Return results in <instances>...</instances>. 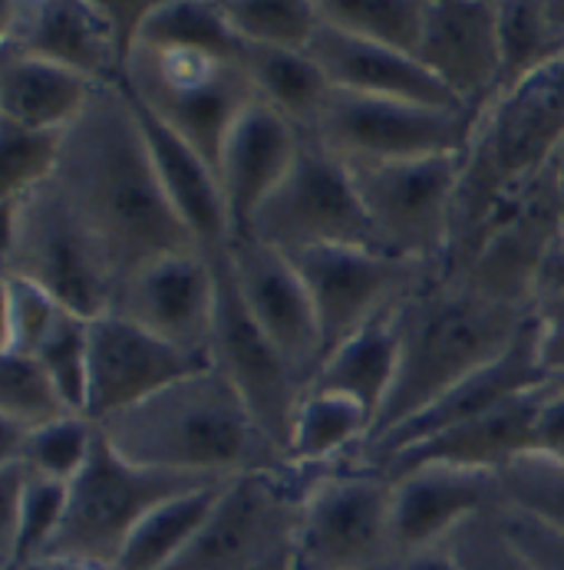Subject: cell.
<instances>
[{
  "label": "cell",
  "mask_w": 564,
  "mask_h": 570,
  "mask_svg": "<svg viewBox=\"0 0 564 570\" xmlns=\"http://www.w3.org/2000/svg\"><path fill=\"white\" fill-rule=\"evenodd\" d=\"M308 53L314 57V63L321 67L330 86L340 92L403 99V102H419V106L469 112L412 53L350 37L323 20Z\"/></svg>",
  "instance_id": "d4e9b609"
},
{
  "label": "cell",
  "mask_w": 564,
  "mask_h": 570,
  "mask_svg": "<svg viewBox=\"0 0 564 570\" xmlns=\"http://www.w3.org/2000/svg\"><path fill=\"white\" fill-rule=\"evenodd\" d=\"M218 271V314L212 333V366L235 386V393L271 435V442L288 455L291 425L304 400V383L294 376L278 346L264 336V330L251 321L242 294L235 287V274L228 254L215 261Z\"/></svg>",
  "instance_id": "9a60e30c"
},
{
  "label": "cell",
  "mask_w": 564,
  "mask_h": 570,
  "mask_svg": "<svg viewBox=\"0 0 564 570\" xmlns=\"http://www.w3.org/2000/svg\"><path fill=\"white\" fill-rule=\"evenodd\" d=\"M67 132L27 129L0 119V205L47 185L60 165Z\"/></svg>",
  "instance_id": "ab89813d"
},
{
  "label": "cell",
  "mask_w": 564,
  "mask_h": 570,
  "mask_svg": "<svg viewBox=\"0 0 564 570\" xmlns=\"http://www.w3.org/2000/svg\"><path fill=\"white\" fill-rule=\"evenodd\" d=\"M271 570H301L298 564H294V558L291 561H284V564H278V568H271Z\"/></svg>",
  "instance_id": "816d5d0a"
},
{
  "label": "cell",
  "mask_w": 564,
  "mask_h": 570,
  "mask_svg": "<svg viewBox=\"0 0 564 570\" xmlns=\"http://www.w3.org/2000/svg\"><path fill=\"white\" fill-rule=\"evenodd\" d=\"M370 429H373L370 412L353 403L350 396L308 390L291 425L288 459L298 472L337 469L367 445Z\"/></svg>",
  "instance_id": "4dcf8cb0"
},
{
  "label": "cell",
  "mask_w": 564,
  "mask_h": 570,
  "mask_svg": "<svg viewBox=\"0 0 564 570\" xmlns=\"http://www.w3.org/2000/svg\"><path fill=\"white\" fill-rule=\"evenodd\" d=\"M387 570H463L459 561L453 558V551L443 544V548H426V551H412L397 558Z\"/></svg>",
  "instance_id": "c3c4849f"
},
{
  "label": "cell",
  "mask_w": 564,
  "mask_h": 570,
  "mask_svg": "<svg viewBox=\"0 0 564 570\" xmlns=\"http://www.w3.org/2000/svg\"><path fill=\"white\" fill-rule=\"evenodd\" d=\"M466 153L422 159H343L387 250L439 267Z\"/></svg>",
  "instance_id": "30bf717a"
},
{
  "label": "cell",
  "mask_w": 564,
  "mask_h": 570,
  "mask_svg": "<svg viewBox=\"0 0 564 570\" xmlns=\"http://www.w3.org/2000/svg\"><path fill=\"white\" fill-rule=\"evenodd\" d=\"M528 321L532 307L495 301L466 281L432 274V281L400 311V376L363 449L505 356Z\"/></svg>",
  "instance_id": "3957f363"
},
{
  "label": "cell",
  "mask_w": 564,
  "mask_h": 570,
  "mask_svg": "<svg viewBox=\"0 0 564 570\" xmlns=\"http://www.w3.org/2000/svg\"><path fill=\"white\" fill-rule=\"evenodd\" d=\"M3 274L37 284L86 321L103 317L116 294L103 247L54 178L3 202Z\"/></svg>",
  "instance_id": "5b68a950"
},
{
  "label": "cell",
  "mask_w": 564,
  "mask_h": 570,
  "mask_svg": "<svg viewBox=\"0 0 564 570\" xmlns=\"http://www.w3.org/2000/svg\"><path fill=\"white\" fill-rule=\"evenodd\" d=\"M446 548L453 551V558L459 561L463 570H535L528 554L508 534L498 504H492V508H485L483 514L469 518L446 541Z\"/></svg>",
  "instance_id": "b9f144b4"
},
{
  "label": "cell",
  "mask_w": 564,
  "mask_h": 570,
  "mask_svg": "<svg viewBox=\"0 0 564 570\" xmlns=\"http://www.w3.org/2000/svg\"><path fill=\"white\" fill-rule=\"evenodd\" d=\"M393 482L363 465L308 472L298 504L294 564L301 570H387L393 564Z\"/></svg>",
  "instance_id": "8992f818"
},
{
  "label": "cell",
  "mask_w": 564,
  "mask_h": 570,
  "mask_svg": "<svg viewBox=\"0 0 564 570\" xmlns=\"http://www.w3.org/2000/svg\"><path fill=\"white\" fill-rule=\"evenodd\" d=\"M0 47L50 60L93 82L126 80L99 0H7L0 7Z\"/></svg>",
  "instance_id": "ffe728a7"
},
{
  "label": "cell",
  "mask_w": 564,
  "mask_h": 570,
  "mask_svg": "<svg viewBox=\"0 0 564 570\" xmlns=\"http://www.w3.org/2000/svg\"><path fill=\"white\" fill-rule=\"evenodd\" d=\"M323 23L416 57L426 30L429 0H318Z\"/></svg>",
  "instance_id": "d590c367"
},
{
  "label": "cell",
  "mask_w": 564,
  "mask_h": 570,
  "mask_svg": "<svg viewBox=\"0 0 564 570\" xmlns=\"http://www.w3.org/2000/svg\"><path fill=\"white\" fill-rule=\"evenodd\" d=\"M564 136V60L498 92L476 119L473 142L459 175L449 245L436 267L456 277L473 261L488 222L502 202L525 181L545 175Z\"/></svg>",
  "instance_id": "277c9868"
},
{
  "label": "cell",
  "mask_w": 564,
  "mask_h": 570,
  "mask_svg": "<svg viewBox=\"0 0 564 570\" xmlns=\"http://www.w3.org/2000/svg\"><path fill=\"white\" fill-rule=\"evenodd\" d=\"M552 380H558V376H552L542 366L535 321H528L525 333L512 343V350L505 356H498L495 363H488L479 373H473L469 380H463L436 406L419 412L416 419H409L400 429H393L390 435H383L380 442H373L370 449H363L360 455H353L350 465L377 469L380 462H387L393 452H400L406 445H412L419 439H429V435H436L443 429H453L459 422H469V419H476L483 412L505 406V403H512V400H518V396H525L532 390H542Z\"/></svg>",
  "instance_id": "7402d4cb"
},
{
  "label": "cell",
  "mask_w": 564,
  "mask_h": 570,
  "mask_svg": "<svg viewBox=\"0 0 564 570\" xmlns=\"http://www.w3.org/2000/svg\"><path fill=\"white\" fill-rule=\"evenodd\" d=\"M390 482V528L397 558L426 548H443L469 518L498 504V475L479 469L419 465Z\"/></svg>",
  "instance_id": "603a6c76"
},
{
  "label": "cell",
  "mask_w": 564,
  "mask_h": 570,
  "mask_svg": "<svg viewBox=\"0 0 564 570\" xmlns=\"http://www.w3.org/2000/svg\"><path fill=\"white\" fill-rule=\"evenodd\" d=\"M232 479L225 482H208L198 489L175 494L168 501H162L159 508H153L136 531L129 534V541L123 544L119 558L113 570H168L185 548L195 541V534L202 531V524L208 521L212 508L218 504L222 491Z\"/></svg>",
  "instance_id": "1f68e13d"
},
{
  "label": "cell",
  "mask_w": 564,
  "mask_h": 570,
  "mask_svg": "<svg viewBox=\"0 0 564 570\" xmlns=\"http://www.w3.org/2000/svg\"><path fill=\"white\" fill-rule=\"evenodd\" d=\"M535 452L564 462V386L538 412V422H535Z\"/></svg>",
  "instance_id": "7dc6e473"
},
{
  "label": "cell",
  "mask_w": 564,
  "mask_h": 570,
  "mask_svg": "<svg viewBox=\"0 0 564 570\" xmlns=\"http://www.w3.org/2000/svg\"><path fill=\"white\" fill-rule=\"evenodd\" d=\"M198 360L139 324L103 314L89 321V383H86V419L96 425L123 409L146 403L165 386L208 370Z\"/></svg>",
  "instance_id": "ac0fdd59"
},
{
  "label": "cell",
  "mask_w": 564,
  "mask_h": 570,
  "mask_svg": "<svg viewBox=\"0 0 564 570\" xmlns=\"http://www.w3.org/2000/svg\"><path fill=\"white\" fill-rule=\"evenodd\" d=\"M502 89L564 60V0H498Z\"/></svg>",
  "instance_id": "d6a6232c"
},
{
  "label": "cell",
  "mask_w": 564,
  "mask_h": 570,
  "mask_svg": "<svg viewBox=\"0 0 564 570\" xmlns=\"http://www.w3.org/2000/svg\"><path fill=\"white\" fill-rule=\"evenodd\" d=\"M242 238L278 247L281 254H301L311 247L387 250L343 159L308 136L291 171L254 212Z\"/></svg>",
  "instance_id": "9c48e42d"
},
{
  "label": "cell",
  "mask_w": 564,
  "mask_h": 570,
  "mask_svg": "<svg viewBox=\"0 0 564 570\" xmlns=\"http://www.w3.org/2000/svg\"><path fill=\"white\" fill-rule=\"evenodd\" d=\"M133 106L143 122L149 156H153V165L159 171L162 188H165L175 215L192 232L195 245L205 257H212V261L225 257L232 250V222H228V208H225V195H222L215 165L202 159L168 126H162L136 96H133Z\"/></svg>",
  "instance_id": "484cf974"
},
{
  "label": "cell",
  "mask_w": 564,
  "mask_h": 570,
  "mask_svg": "<svg viewBox=\"0 0 564 570\" xmlns=\"http://www.w3.org/2000/svg\"><path fill=\"white\" fill-rule=\"evenodd\" d=\"M400 311L383 314L380 321L357 330L340 346H333L323 356L321 370L308 390L350 396L353 403H360L370 412L377 425L400 376Z\"/></svg>",
  "instance_id": "83f0119b"
},
{
  "label": "cell",
  "mask_w": 564,
  "mask_h": 570,
  "mask_svg": "<svg viewBox=\"0 0 564 570\" xmlns=\"http://www.w3.org/2000/svg\"><path fill=\"white\" fill-rule=\"evenodd\" d=\"M476 119L479 116L473 112L333 89L318 129L308 139H318L340 159L453 156L469 149Z\"/></svg>",
  "instance_id": "4fadbf2b"
},
{
  "label": "cell",
  "mask_w": 564,
  "mask_h": 570,
  "mask_svg": "<svg viewBox=\"0 0 564 570\" xmlns=\"http://www.w3.org/2000/svg\"><path fill=\"white\" fill-rule=\"evenodd\" d=\"M232 30L251 47L311 50L321 30L318 0H222Z\"/></svg>",
  "instance_id": "74e56055"
},
{
  "label": "cell",
  "mask_w": 564,
  "mask_h": 570,
  "mask_svg": "<svg viewBox=\"0 0 564 570\" xmlns=\"http://www.w3.org/2000/svg\"><path fill=\"white\" fill-rule=\"evenodd\" d=\"M532 321L538 333L542 366L564 380V235L548 254L535 291H532Z\"/></svg>",
  "instance_id": "ee69618b"
},
{
  "label": "cell",
  "mask_w": 564,
  "mask_h": 570,
  "mask_svg": "<svg viewBox=\"0 0 564 570\" xmlns=\"http://www.w3.org/2000/svg\"><path fill=\"white\" fill-rule=\"evenodd\" d=\"M416 60L479 116L502 89L498 0H429Z\"/></svg>",
  "instance_id": "d6986e66"
},
{
  "label": "cell",
  "mask_w": 564,
  "mask_h": 570,
  "mask_svg": "<svg viewBox=\"0 0 564 570\" xmlns=\"http://www.w3.org/2000/svg\"><path fill=\"white\" fill-rule=\"evenodd\" d=\"M564 380H552L542 390H532L505 406L483 412L469 422L443 429L429 439H419L393 452L387 462L377 465L387 479H397L419 465H456V469H479V472H502L525 452H535V422L542 406L558 393Z\"/></svg>",
  "instance_id": "44dd1931"
},
{
  "label": "cell",
  "mask_w": 564,
  "mask_h": 570,
  "mask_svg": "<svg viewBox=\"0 0 564 570\" xmlns=\"http://www.w3.org/2000/svg\"><path fill=\"white\" fill-rule=\"evenodd\" d=\"M552 171H555V181H558V191H562V198H564V136H562V142H558V153H555Z\"/></svg>",
  "instance_id": "f907efd6"
},
{
  "label": "cell",
  "mask_w": 564,
  "mask_h": 570,
  "mask_svg": "<svg viewBox=\"0 0 564 570\" xmlns=\"http://www.w3.org/2000/svg\"><path fill=\"white\" fill-rule=\"evenodd\" d=\"M47 376L57 383V390L64 393L67 406L74 412L86 415V383H89V321L74 314V311H60V317L54 326L43 333V340L37 343V350L30 353Z\"/></svg>",
  "instance_id": "60d3db41"
},
{
  "label": "cell",
  "mask_w": 564,
  "mask_h": 570,
  "mask_svg": "<svg viewBox=\"0 0 564 570\" xmlns=\"http://www.w3.org/2000/svg\"><path fill=\"white\" fill-rule=\"evenodd\" d=\"M70 485L27 472L20 462H0L3 504V570H17L47 558L67 514Z\"/></svg>",
  "instance_id": "f1b7e54d"
},
{
  "label": "cell",
  "mask_w": 564,
  "mask_h": 570,
  "mask_svg": "<svg viewBox=\"0 0 564 570\" xmlns=\"http://www.w3.org/2000/svg\"><path fill=\"white\" fill-rule=\"evenodd\" d=\"M498 498L512 511L564 534V462L525 452L498 472Z\"/></svg>",
  "instance_id": "f35d334b"
},
{
  "label": "cell",
  "mask_w": 564,
  "mask_h": 570,
  "mask_svg": "<svg viewBox=\"0 0 564 570\" xmlns=\"http://www.w3.org/2000/svg\"><path fill=\"white\" fill-rule=\"evenodd\" d=\"M242 70L254 89V99L284 116L301 136H311L318 129L333 86L308 50L244 43Z\"/></svg>",
  "instance_id": "f546056e"
},
{
  "label": "cell",
  "mask_w": 564,
  "mask_h": 570,
  "mask_svg": "<svg viewBox=\"0 0 564 570\" xmlns=\"http://www.w3.org/2000/svg\"><path fill=\"white\" fill-rule=\"evenodd\" d=\"M208 482L225 479H195L133 465L99 432L89 462L70 482L67 514L47 558H74L113 570L123 544L153 508Z\"/></svg>",
  "instance_id": "52a82bcc"
},
{
  "label": "cell",
  "mask_w": 564,
  "mask_h": 570,
  "mask_svg": "<svg viewBox=\"0 0 564 570\" xmlns=\"http://www.w3.org/2000/svg\"><path fill=\"white\" fill-rule=\"evenodd\" d=\"M99 425L86 415H64L33 432H0V462H20L27 472L70 485L93 455Z\"/></svg>",
  "instance_id": "836d02e7"
},
{
  "label": "cell",
  "mask_w": 564,
  "mask_h": 570,
  "mask_svg": "<svg viewBox=\"0 0 564 570\" xmlns=\"http://www.w3.org/2000/svg\"><path fill=\"white\" fill-rule=\"evenodd\" d=\"M288 257L314 297L323 353L383 314L400 311L436 274L422 261L373 247H311Z\"/></svg>",
  "instance_id": "7c38bea8"
},
{
  "label": "cell",
  "mask_w": 564,
  "mask_h": 570,
  "mask_svg": "<svg viewBox=\"0 0 564 570\" xmlns=\"http://www.w3.org/2000/svg\"><path fill=\"white\" fill-rule=\"evenodd\" d=\"M153 7H156V0H99L103 20H106V30L113 37V47L123 60V70L129 67V60L143 40V30H146Z\"/></svg>",
  "instance_id": "bcb514c9"
},
{
  "label": "cell",
  "mask_w": 564,
  "mask_h": 570,
  "mask_svg": "<svg viewBox=\"0 0 564 570\" xmlns=\"http://www.w3.org/2000/svg\"><path fill=\"white\" fill-rule=\"evenodd\" d=\"M99 432L133 465L175 475L239 479L298 472L215 366L103 419Z\"/></svg>",
  "instance_id": "7a4b0ae2"
},
{
  "label": "cell",
  "mask_w": 564,
  "mask_h": 570,
  "mask_svg": "<svg viewBox=\"0 0 564 570\" xmlns=\"http://www.w3.org/2000/svg\"><path fill=\"white\" fill-rule=\"evenodd\" d=\"M106 314H119L165 343L212 363V333L218 314L215 261L202 250L149 261L116 287Z\"/></svg>",
  "instance_id": "2e32d148"
},
{
  "label": "cell",
  "mask_w": 564,
  "mask_h": 570,
  "mask_svg": "<svg viewBox=\"0 0 564 570\" xmlns=\"http://www.w3.org/2000/svg\"><path fill=\"white\" fill-rule=\"evenodd\" d=\"M139 47L198 50L242 63V37L232 30L222 0H156Z\"/></svg>",
  "instance_id": "e575fe53"
},
{
  "label": "cell",
  "mask_w": 564,
  "mask_h": 570,
  "mask_svg": "<svg viewBox=\"0 0 564 570\" xmlns=\"http://www.w3.org/2000/svg\"><path fill=\"white\" fill-rule=\"evenodd\" d=\"M96 86L99 82L86 80L67 67L13 47H0V119L7 122L67 132L89 106Z\"/></svg>",
  "instance_id": "4316f807"
},
{
  "label": "cell",
  "mask_w": 564,
  "mask_h": 570,
  "mask_svg": "<svg viewBox=\"0 0 564 570\" xmlns=\"http://www.w3.org/2000/svg\"><path fill=\"white\" fill-rule=\"evenodd\" d=\"M54 181L103 247L116 287L149 261L198 250L153 165L126 82H99L67 129Z\"/></svg>",
  "instance_id": "6da1fadb"
},
{
  "label": "cell",
  "mask_w": 564,
  "mask_h": 570,
  "mask_svg": "<svg viewBox=\"0 0 564 570\" xmlns=\"http://www.w3.org/2000/svg\"><path fill=\"white\" fill-rule=\"evenodd\" d=\"M564 235V198L555 171L518 185L488 222L473 261L456 281L495 301L532 307L535 281Z\"/></svg>",
  "instance_id": "5bb4252c"
},
{
  "label": "cell",
  "mask_w": 564,
  "mask_h": 570,
  "mask_svg": "<svg viewBox=\"0 0 564 570\" xmlns=\"http://www.w3.org/2000/svg\"><path fill=\"white\" fill-rule=\"evenodd\" d=\"M502 521L508 528V534L518 541V548L528 554V561L535 564V570H564V534L512 511L508 504L498 501Z\"/></svg>",
  "instance_id": "f6af8a7d"
},
{
  "label": "cell",
  "mask_w": 564,
  "mask_h": 570,
  "mask_svg": "<svg viewBox=\"0 0 564 570\" xmlns=\"http://www.w3.org/2000/svg\"><path fill=\"white\" fill-rule=\"evenodd\" d=\"M228 264L251 321L264 330V336L278 346V353L308 390L327 353L318 307L304 277L288 254L254 238H235Z\"/></svg>",
  "instance_id": "e0dca14e"
},
{
  "label": "cell",
  "mask_w": 564,
  "mask_h": 570,
  "mask_svg": "<svg viewBox=\"0 0 564 570\" xmlns=\"http://www.w3.org/2000/svg\"><path fill=\"white\" fill-rule=\"evenodd\" d=\"M64 415L74 409L33 356L0 353V432H33Z\"/></svg>",
  "instance_id": "8d00e7d4"
},
{
  "label": "cell",
  "mask_w": 564,
  "mask_h": 570,
  "mask_svg": "<svg viewBox=\"0 0 564 570\" xmlns=\"http://www.w3.org/2000/svg\"><path fill=\"white\" fill-rule=\"evenodd\" d=\"M17 570H109L99 568V564H86V561H74V558H40V561H30Z\"/></svg>",
  "instance_id": "681fc988"
},
{
  "label": "cell",
  "mask_w": 564,
  "mask_h": 570,
  "mask_svg": "<svg viewBox=\"0 0 564 570\" xmlns=\"http://www.w3.org/2000/svg\"><path fill=\"white\" fill-rule=\"evenodd\" d=\"M60 311L67 307L37 284L3 274V353L30 356Z\"/></svg>",
  "instance_id": "7bdbcfd3"
},
{
  "label": "cell",
  "mask_w": 564,
  "mask_h": 570,
  "mask_svg": "<svg viewBox=\"0 0 564 570\" xmlns=\"http://www.w3.org/2000/svg\"><path fill=\"white\" fill-rule=\"evenodd\" d=\"M308 472L239 475L168 570H271L291 561Z\"/></svg>",
  "instance_id": "8fae6325"
},
{
  "label": "cell",
  "mask_w": 564,
  "mask_h": 570,
  "mask_svg": "<svg viewBox=\"0 0 564 570\" xmlns=\"http://www.w3.org/2000/svg\"><path fill=\"white\" fill-rule=\"evenodd\" d=\"M304 146V136L261 99H251L232 126L218 156V181L232 222V242L242 238L264 205V198L284 181Z\"/></svg>",
  "instance_id": "cb8c5ba5"
},
{
  "label": "cell",
  "mask_w": 564,
  "mask_h": 570,
  "mask_svg": "<svg viewBox=\"0 0 564 570\" xmlns=\"http://www.w3.org/2000/svg\"><path fill=\"white\" fill-rule=\"evenodd\" d=\"M123 82L162 126L215 165V171L232 126L254 99L242 63L198 50L136 47Z\"/></svg>",
  "instance_id": "ba28073f"
}]
</instances>
